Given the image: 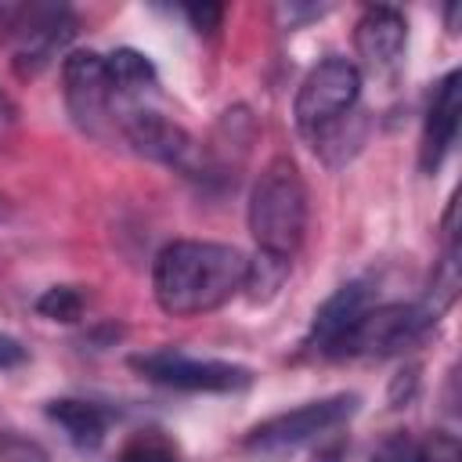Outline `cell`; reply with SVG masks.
Segmentation results:
<instances>
[{
	"mask_svg": "<svg viewBox=\"0 0 462 462\" xmlns=\"http://www.w3.org/2000/svg\"><path fill=\"white\" fill-rule=\"evenodd\" d=\"M361 94V69L346 58H321L300 83L296 97H292V116L300 134L318 137L321 130H328L332 123H339L343 116H350V108L357 105Z\"/></svg>",
	"mask_w": 462,
	"mask_h": 462,
	"instance_id": "277c9868",
	"label": "cell"
},
{
	"mask_svg": "<svg viewBox=\"0 0 462 462\" xmlns=\"http://www.w3.org/2000/svg\"><path fill=\"white\" fill-rule=\"evenodd\" d=\"M437 318L422 303H372L328 350V357H386L419 343Z\"/></svg>",
	"mask_w": 462,
	"mask_h": 462,
	"instance_id": "3957f363",
	"label": "cell"
},
{
	"mask_svg": "<svg viewBox=\"0 0 462 462\" xmlns=\"http://www.w3.org/2000/svg\"><path fill=\"white\" fill-rule=\"evenodd\" d=\"M408 43V18L390 4H372L354 25V47L372 72H386L401 61Z\"/></svg>",
	"mask_w": 462,
	"mask_h": 462,
	"instance_id": "30bf717a",
	"label": "cell"
},
{
	"mask_svg": "<svg viewBox=\"0 0 462 462\" xmlns=\"http://www.w3.org/2000/svg\"><path fill=\"white\" fill-rule=\"evenodd\" d=\"M47 419L58 422L76 448L94 451L105 440V433H108L112 411L94 404V401H83V397H58V401L47 404Z\"/></svg>",
	"mask_w": 462,
	"mask_h": 462,
	"instance_id": "4fadbf2b",
	"label": "cell"
},
{
	"mask_svg": "<svg viewBox=\"0 0 462 462\" xmlns=\"http://www.w3.org/2000/svg\"><path fill=\"white\" fill-rule=\"evenodd\" d=\"M105 69L116 97H144L159 87V72L152 58L137 47H116L112 54H105Z\"/></svg>",
	"mask_w": 462,
	"mask_h": 462,
	"instance_id": "5bb4252c",
	"label": "cell"
},
{
	"mask_svg": "<svg viewBox=\"0 0 462 462\" xmlns=\"http://www.w3.org/2000/svg\"><path fill=\"white\" fill-rule=\"evenodd\" d=\"M11 123H14V105H11V101H7V94L0 90V134H4Z\"/></svg>",
	"mask_w": 462,
	"mask_h": 462,
	"instance_id": "7402d4cb",
	"label": "cell"
},
{
	"mask_svg": "<svg viewBox=\"0 0 462 462\" xmlns=\"http://www.w3.org/2000/svg\"><path fill=\"white\" fill-rule=\"evenodd\" d=\"M0 462H51L36 440L25 437H0Z\"/></svg>",
	"mask_w": 462,
	"mask_h": 462,
	"instance_id": "ac0fdd59",
	"label": "cell"
},
{
	"mask_svg": "<svg viewBox=\"0 0 462 462\" xmlns=\"http://www.w3.org/2000/svg\"><path fill=\"white\" fill-rule=\"evenodd\" d=\"M372 285L365 278H354V282H343L318 310H314V321H310V332H307V346L325 354L339 343V336L372 307Z\"/></svg>",
	"mask_w": 462,
	"mask_h": 462,
	"instance_id": "7c38bea8",
	"label": "cell"
},
{
	"mask_svg": "<svg viewBox=\"0 0 462 462\" xmlns=\"http://www.w3.org/2000/svg\"><path fill=\"white\" fill-rule=\"evenodd\" d=\"M22 361H25V346L14 336L0 332V368H18Z\"/></svg>",
	"mask_w": 462,
	"mask_h": 462,
	"instance_id": "ffe728a7",
	"label": "cell"
},
{
	"mask_svg": "<svg viewBox=\"0 0 462 462\" xmlns=\"http://www.w3.org/2000/svg\"><path fill=\"white\" fill-rule=\"evenodd\" d=\"M408 458V440L404 437H390L379 451H375V462H404Z\"/></svg>",
	"mask_w": 462,
	"mask_h": 462,
	"instance_id": "44dd1931",
	"label": "cell"
},
{
	"mask_svg": "<svg viewBox=\"0 0 462 462\" xmlns=\"http://www.w3.org/2000/svg\"><path fill=\"white\" fill-rule=\"evenodd\" d=\"M184 14H188L191 29L206 32V36H213L220 29V22H224V7L220 4H191V7H184Z\"/></svg>",
	"mask_w": 462,
	"mask_h": 462,
	"instance_id": "d6986e66",
	"label": "cell"
},
{
	"mask_svg": "<svg viewBox=\"0 0 462 462\" xmlns=\"http://www.w3.org/2000/svg\"><path fill=\"white\" fill-rule=\"evenodd\" d=\"M411 462H462V444H458L455 433L433 430V433L411 451Z\"/></svg>",
	"mask_w": 462,
	"mask_h": 462,
	"instance_id": "e0dca14e",
	"label": "cell"
},
{
	"mask_svg": "<svg viewBox=\"0 0 462 462\" xmlns=\"http://www.w3.org/2000/svg\"><path fill=\"white\" fill-rule=\"evenodd\" d=\"M130 368L159 386L184 390V393H238L253 383V368H245V365L217 361V357H191L180 350L134 354Z\"/></svg>",
	"mask_w": 462,
	"mask_h": 462,
	"instance_id": "5b68a950",
	"label": "cell"
},
{
	"mask_svg": "<svg viewBox=\"0 0 462 462\" xmlns=\"http://www.w3.org/2000/svg\"><path fill=\"white\" fill-rule=\"evenodd\" d=\"M14 14H18V22L11 25L14 29V69L22 76H36L69 43V36L76 32L72 29L76 22L65 7H54V4H29V7H18Z\"/></svg>",
	"mask_w": 462,
	"mask_h": 462,
	"instance_id": "9c48e42d",
	"label": "cell"
},
{
	"mask_svg": "<svg viewBox=\"0 0 462 462\" xmlns=\"http://www.w3.org/2000/svg\"><path fill=\"white\" fill-rule=\"evenodd\" d=\"M123 134L130 137V144L162 162V166H173L188 177H202V148L195 144V137L177 126L173 119H166L162 112H152V108H130L123 116Z\"/></svg>",
	"mask_w": 462,
	"mask_h": 462,
	"instance_id": "52a82bcc",
	"label": "cell"
},
{
	"mask_svg": "<svg viewBox=\"0 0 462 462\" xmlns=\"http://www.w3.org/2000/svg\"><path fill=\"white\" fill-rule=\"evenodd\" d=\"M249 235L267 260L289 263L307 235V184L289 155H274L249 191Z\"/></svg>",
	"mask_w": 462,
	"mask_h": 462,
	"instance_id": "7a4b0ae2",
	"label": "cell"
},
{
	"mask_svg": "<svg viewBox=\"0 0 462 462\" xmlns=\"http://www.w3.org/2000/svg\"><path fill=\"white\" fill-rule=\"evenodd\" d=\"M458 116H462V76L451 69L430 97L426 119H422V144H419V162L426 173H433L444 155L451 152L455 137H458Z\"/></svg>",
	"mask_w": 462,
	"mask_h": 462,
	"instance_id": "8fae6325",
	"label": "cell"
},
{
	"mask_svg": "<svg viewBox=\"0 0 462 462\" xmlns=\"http://www.w3.org/2000/svg\"><path fill=\"white\" fill-rule=\"evenodd\" d=\"M253 260L227 242L177 238L159 249L152 267V292L162 314L199 318L224 307L249 285Z\"/></svg>",
	"mask_w": 462,
	"mask_h": 462,
	"instance_id": "6da1fadb",
	"label": "cell"
},
{
	"mask_svg": "<svg viewBox=\"0 0 462 462\" xmlns=\"http://www.w3.org/2000/svg\"><path fill=\"white\" fill-rule=\"evenodd\" d=\"M116 462H180V448L162 430H137L116 455Z\"/></svg>",
	"mask_w": 462,
	"mask_h": 462,
	"instance_id": "9a60e30c",
	"label": "cell"
},
{
	"mask_svg": "<svg viewBox=\"0 0 462 462\" xmlns=\"http://www.w3.org/2000/svg\"><path fill=\"white\" fill-rule=\"evenodd\" d=\"M357 393H332L321 401H307L292 411H278L263 422H256L245 433V448L249 451H289L300 444H310L318 437H325L328 430L343 426L354 411H357Z\"/></svg>",
	"mask_w": 462,
	"mask_h": 462,
	"instance_id": "8992f818",
	"label": "cell"
},
{
	"mask_svg": "<svg viewBox=\"0 0 462 462\" xmlns=\"http://www.w3.org/2000/svg\"><path fill=\"white\" fill-rule=\"evenodd\" d=\"M83 307H87V296L76 289V285H51L40 300H36V310L51 321H61V325H72L83 318Z\"/></svg>",
	"mask_w": 462,
	"mask_h": 462,
	"instance_id": "2e32d148",
	"label": "cell"
},
{
	"mask_svg": "<svg viewBox=\"0 0 462 462\" xmlns=\"http://www.w3.org/2000/svg\"><path fill=\"white\" fill-rule=\"evenodd\" d=\"M61 90H65V105L69 116L97 134L101 123L108 119L112 108V83H108V69H105V54L97 51H72L61 61Z\"/></svg>",
	"mask_w": 462,
	"mask_h": 462,
	"instance_id": "ba28073f",
	"label": "cell"
}]
</instances>
